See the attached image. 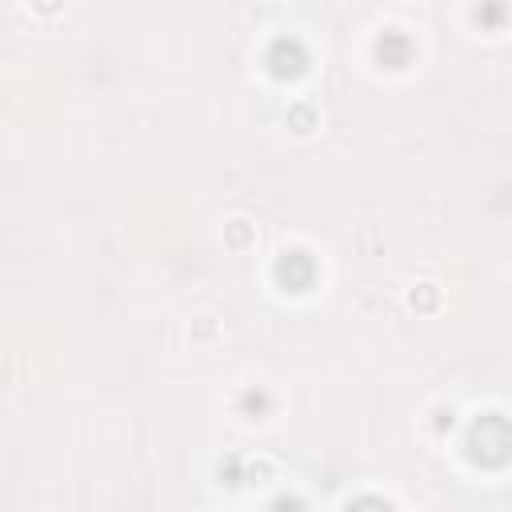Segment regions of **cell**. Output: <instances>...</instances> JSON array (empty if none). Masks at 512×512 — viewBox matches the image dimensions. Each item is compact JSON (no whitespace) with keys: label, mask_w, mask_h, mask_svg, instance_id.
I'll return each mask as SVG.
<instances>
[{"label":"cell","mask_w":512,"mask_h":512,"mask_svg":"<svg viewBox=\"0 0 512 512\" xmlns=\"http://www.w3.org/2000/svg\"><path fill=\"white\" fill-rule=\"evenodd\" d=\"M472 456L480 464H504V456H508V424H504V416H480V424L472 428Z\"/></svg>","instance_id":"obj_1"},{"label":"cell","mask_w":512,"mask_h":512,"mask_svg":"<svg viewBox=\"0 0 512 512\" xmlns=\"http://www.w3.org/2000/svg\"><path fill=\"white\" fill-rule=\"evenodd\" d=\"M276 276H280L292 292H304V288L312 284V276H316V264H312L304 252H284V260L276 264Z\"/></svg>","instance_id":"obj_2"},{"label":"cell","mask_w":512,"mask_h":512,"mask_svg":"<svg viewBox=\"0 0 512 512\" xmlns=\"http://www.w3.org/2000/svg\"><path fill=\"white\" fill-rule=\"evenodd\" d=\"M348 512H392L384 500H376V496H364V500H356V504H348Z\"/></svg>","instance_id":"obj_3"}]
</instances>
